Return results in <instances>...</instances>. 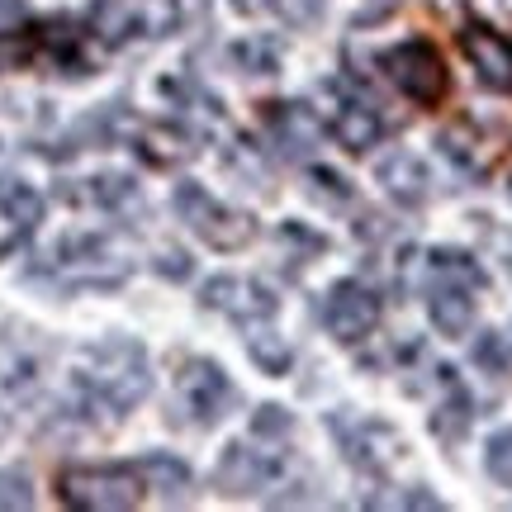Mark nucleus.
<instances>
[{
    "label": "nucleus",
    "mask_w": 512,
    "mask_h": 512,
    "mask_svg": "<svg viewBox=\"0 0 512 512\" xmlns=\"http://www.w3.org/2000/svg\"><path fill=\"white\" fill-rule=\"evenodd\" d=\"M81 389L91 408L119 418L147 394V356L133 342H95L81 351Z\"/></svg>",
    "instance_id": "obj_1"
},
{
    "label": "nucleus",
    "mask_w": 512,
    "mask_h": 512,
    "mask_svg": "<svg viewBox=\"0 0 512 512\" xmlns=\"http://www.w3.org/2000/svg\"><path fill=\"white\" fill-rule=\"evenodd\" d=\"M57 498L81 512H128L143 503V470L128 465H72L57 475Z\"/></svg>",
    "instance_id": "obj_2"
},
{
    "label": "nucleus",
    "mask_w": 512,
    "mask_h": 512,
    "mask_svg": "<svg viewBox=\"0 0 512 512\" xmlns=\"http://www.w3.org/2000/svg\"><path fill=\"white\" fill-rule=\"evenodd\" d=\"M171 209L181 214V223L195 233V238L209 242V247H219V252H238V247H247V242L256 238L252 214H242V209H233V204H219L204 185H195V181L176 185Z\"/></svg>",
    "instance_id": "obj_3"
},
{
    "label": "nucleus",
    "mask_w": 512,
    "mask_h": 512,
    "mask_svg": "<svg viewBox=\"0 0 512 512\" xmlns=\"http://www.w3.org/2000/svg\"><path fill=\"white\" fill-rule=\"evenodd\" d=\"M380 72L389 76V81H394V86H399L413 105H422V110L441 105V100H446V91H451L446 62H441V53L427 43V38L394 43V48L380 57Z\"/></svg>",
    "instance_id": "obj_4"
},
{
    "label": "nucleus",
    "mask_w": 512,
    "mask_h": 512,
    "mask_svg": "<svg viewBox=\"0 0 512 512\" xmlns=\"http://www.w3.org/2000/svg\"><path fill=\"white\" fill-rule=\"evenodd\" d=\"M176 399H181V413L200 427H214L223 422L233 408H238V384L228 380V370L219 361H204V356H190L176 375Z\"/></svg>",
    "instance_id": "obj_5"
},
{
    "label": "nucleus",
    "mask_w": 512,
    "mask_h": 512,
    "mask_svg": "<svg viewBox=\"0 0 512 512\" xmlns=\"http://www.w3.org/2000/svg\"><path fill=\"white\" fill-rule=\"evenodd\" d=\"M323 323L337 342H366L380 328V294L361 280H337L323 299Z\"/></svg>",
    "instance_id": "obj_6"
},
{
    "label": "nucleus",
    "mask_w": 512,
    "mask_h": 512,
    "mask_svg": "<svg viewBox=\"0 0 512 512\" xmlns=\"http://www.w3.org/2000/svg\"><path fill=\"white\" fill-rule=\"evenodd\" d=\"M204 309H219L228 313V318H238V323H271L275 309H280V299H275L261 280H252V275H219V280H209L200 290Z\"/></svg>",
    "instance_id": "obj_7"
},
{
    "label": "nucleus",
    "mask_w": 512,
    "mask_h": 512,
    "mask_svg": "<svg viewBox=\"0 0 512 512\" xmlns=\"http://www.w3.org/2000/svg\"><path fill=\"white\" fill-rule=\"evenodd\" d=\"M460 53L470 57L479 81L498 95H512V38L484 29V24H465L460 29Z\"/></svg>",
    "instance_id": "obj_8"
},
{
    "label": "nucleus",
    "mask_w": 512,
    "mask_h": 512,
    "mask_svg": "<svg viewBox=\"0 0 512 512\" xmlns=\"http://www.w3.org/2000/svg\"><path fill=\"white\" fill-rule=\"evenodd\" d=\"M375 176H380L384 195L403 209H418V204L432 200V171L422 162L418 152H389L380 166H375Z\"/></svg>",
    "instance_id": "obj_9"
},
{
    "label": "nucleus",
    "mask_w": 512,
    "mask_h": 512,
    "mask_svg": "<svg viewBox=\"0 0 512 512\" xmlns=\"http://www.w3.org/2000/svg\"><path fill=\"white\" fill-rule=\"evenodd\" d=\"M427 318L441 337H465L475 328V290L460 280H427Z\"/></svg>",
    "instance_id": "obj_10"
},
{
    "label": "nucleus",
    "mask_w": 512,
    "mask_h": 512,
    "mask_svg": "<svg viewBox=\"0 0 512 512\" xmlns=\"http://www.w3.org/2000/svg\"><path fill=\"white\" fill-rule=\"evenodd\" d=\"M275 475H280V465L271 456H261V451H247V446H228L219 460V470H214V484H219L223 494H256V489H271Z\"/></svg>",
    "instance_id": "obj_11"
},
{
    "label": "nucleus",
    "mask_w": 512,
    "mask_h": 512,
    "mask_svg": "<svg viewBox=\"0 0 512 512\" xmlns=\"http://www.w3.org/2000/svg\"><path fill=\"white\" fill-rule=\"evenodd\" d=\"M332 138L347 147V152H370L384 138V119L375 105L366 100H347L342 110L332 114Z\"/></svg>",
    "instance_id": "obj_12"
},
{
    "label": "nucleus",
    "mask_w": 512,
    "mask_h": 512,
    "mask_svg": "<svg viewBox=\"0 0 512 512\" xmlns=\"http://www.w3.org/2000/svg\"><path fill=\"white\" fill-rule=\"evenodd\" d=\"M266 124H271V138L285 157H304L318 143V119L309 114V105H271Z\"/></svg>",
    "instance_id": "obj_13"
},
{
    "label": "nucleus",
    "mask_w": 512,
    "mask_h": 512,
    "mask_svg": "<svg viewBox=\"0 0 512 512\" xmlns=\"http://www.w3.org/2000/svg\"><path fill=\"white\" fill-rule=\"evenodd\" d=\"M138 195V181L128 171H105V176H86V181L62 185L67 204H91V209H119Z\"/></svg>",
    "instance_id": "obj_14"
},
{
    "label": "nucleus",
    "mask_w": 512,
    "mask_h": 512,
    "mask_svg": "<svg viewBox=\"0 0 512 512\" xmlns=\"http://www.w3.org/2000/svg\"><path fill=\"white\" fill-rule=\"evenodd\" d=\"M138 157L152 166H176L185 157H195V143L181 124H143L138 128Z\"/></svg>",
    "instance_id": "obj_15"
},
{
    "label": "nucleus",
    "mask_w": 512,
    "mask_h": 512,
    "mask_svg": "<svg viewBox=\"0 0 512 512\" xmlns=\"http://www.w3.org/2000/svg\"><path fill=\"white\" fill-rule=\"evenodd\" d=\"M91 24H95V38H100V43L119 48V43H128V38H138L143 15H138V5H133V0H95Z\"/></svg>",
    "instance_id": "obj_16"
},
{
    "label": "nucleus",
    "mask_w": 512,
    "mask_h": 512,
    "mask_svg": "<svg viewBox=\"0 0 512 512\" xmlns=\"http://www.w3.org/2000/svg\"><path fill=\"white\" fill-rule=\"evenodd\" d=\"M470 422H475V413H470V394L446 375V399H441V408L432 413V432H437L446 446H456V441L470 432Z\"/></svg>",
    "instance_id": "obj_17"
},
{
    "label": "nucleus",
    "mask_w": 512,
    "mask_h": 512,
    "mask_svg": "<svg viewBox=\"0 0 512 512\" xmlns=\"http://www.w3.org/2000/svg\"><path fill=\"white\" fill-rule=\"evenodd\" d=\"M143 484L147 489H157L166 503H176V498H185V489H190V465H185L181 456L152 451V456L143 460Z\"/></svg>",
    "instance_id": "obj_18"
},
{
    "label": "nucleus",
    "mask_w": 512,
    "mask_h": 512,
    "mask_svg": "<svg viewBox=\"0 0 512 512\" xmlns=\"http://www.w3.org/2000/svg\"><path fill=\"white\" fill-rule=\"evenodd\" d=\"M0 214L15 228H34V223H43V195L19 176H0Z\"/></svg>",
    "instance_id": "obj_19"
},
{
    "label": "nucleus",
    "mask_w": 512,
    "mask_h": 512,
    "mask_svg": "<svg viewBox=\"0 0 512 512\" xmlns=\"http://www.w3.org/2000/svg\"><path fill=\"white\" fill-rule=\"evenodd\" d=\"M342 432V427H337ZM394 432L389 427H380V422H370V427H356V432H342V446H347V460L356 465V470H384V456L389 451H380V441H389Z\"/></svg>",
    "instance_id": "obj_20"
},
{
    "label": "nucleus",
    "mask_w": 512,
    "mask_h": 512,
    "mask_svg": "<svg viewBox=\"0 0 512 512\" xmlns=\"http://www.w3.org/2000/svg\"><path fill=\"white\" fill-rule=\"evenodd\" d=\"M427 280H460V285L479 290V285H484V271L475 266V256L437 247V252H427Z\"/></svg>",
    "instance_id": "obj_21"
},
{
    "label": "nucleus",
    "mask_w": 512,
    "mask_h": 512,
    "mask_svg": "<svg viewBox=\"0 0 512 512\" xmlns=\"http://www.w3.org/2000/svg\"><path fill=\"white\" fill-rule=\"evenodd\" d=\"M247 356H252L266 375H285V370L294 366L290 342H285V337H275V332H266V328H261V332L252 328V337H247Z\"/></svg>",
    "instance_id": "obj_22"
},
{
    "label": "nucleus",
    "mask_w": 512,
    "mask_h": 512,
    "mask_svg": "<svg viewBox=\"0 0 512 512\" xmlns=\"http://www.w3.org/2000/svg\"><path fill=\"white\" fill-rule=\"evenodd\" d=\"M233 62H238L247 76H275L280 72V53H275L271 38H247L233 48Z\"/></svg>",
    "instance_id": "obj_23"
},
{
    "label": "nucleus",
    "mask_w": 512,
    "mask_h": 512,
    "mask_svg": "<svg viewBox=\"0 0 512 512\" xmlns=\"http://www.w3.org/2000/svg\"><path fill=\"white\" fill-rule=\"evenodd\" d=\"M309 195L328 209H347L351 204V185L347 176H337L332 166H309Z\"/></svg>",
    "instance_id": "obj_24"
},
{
    "label": "nucleus",
    "mask_w": 512,
    "mask_h": 512,
    "mask_svg": "<svg viewBox=\"0 0 512 512\" xmlns=\"http://www.w3.org/2000/svg\"><path fill=\"white\" fill-rule=\"evenodd\" d=\"M484 470H489V479H498V484H512V427H503V432L489 437V446H484Z\"/></svg>",
    "instance_id": "obj_25"
},
{
    "label": "nucleus",
    "mask_w": 512,
    "mask_h": 512,
    "mask_svg": "<svg viewBox=\"0 0 512 512\" xmlns=\"http://www.w3.org/2000/svg\"><path fill=\"white\" fill-rule=\"evenodd\" d=\"M34 503V484L24 470H0V508L5 512H19Z\"/></svg>",
    "instance_id": "obj_26"
},
{
    "label": "nucleus",
    "mask_w": 512,
    "mask_h": 512,
    "mask_svg": "<svg viewBox=\"0 0 512 512\" xmlns=\"http://www.w3.org/2000/svg\"><path fill=\"white\" fill-rule=\"evenodd\" d=\"M475 366L479 370H489V375H508V347H503V337L498 332H484L475 342Z\"/></svg>",
    "instance_id": "obj_27"
},
{
    "label": "nucleus",
    "mask_w": 512,
    "mask_h": 512,
    "mask_svg": "<svg viewBox=\"0 0 512 512\" xmlns=\"http://www.w3.org/2000/svg\"><path fill=\"white\" fill-rule=\"evenodd\" d=\"M290 427L294 418L280 408V403H266V408H256V418H252V432L256 437H290Z\"/></svg>",
    "instance_id": "obj_28"
},
{
    "label": "nucleus",
    "mask_w": 512,
    "mask_h": 512,
    "mask_svg": "<svg viewBox=\"0 0 512 512\" xmlns=\"http://www.w3.org/2000/svg\"><path fill=\"white\" fill-rule=\"evenodd\" d=\"M209 15V0H171V19H176V24H200V19Z\"/></svg>",
    "instance_id": "obj_29"
},
{
    "label": "nucleus",
    "mask_w": 512,
    "mask_h": 512,
    "mask_svg": "<svg viewBox=\"0 0 512 512\" xmlns=\"http://www.w3.org/2000/svg\"><path fill=\"white\" fill-rule=\"evenodd\" d=\"M24 19V0H0V34H10Z\"/></svg>",
    "instance_id": "obj_30"
},
{
    "label": "nucleus",
    "mask_w": 512,
    "mask_h": 512,
    "mask_svg": "<svg viewBox=\"0 0 512 512\" xmlns=\"http://www.w3.org/2000/svg\"><path fill=\"white\" fill-rule=\"evenodd\" d=\"M157 271H162V275H181V280H185V275H190V256H185V252H181V256H176V252H166Z\"/></svg>",
    "instance_id": "obj_31"
},
{
    "label": "nucleus",
    "mask_w": 512,
    "mask_h": 512,
    "mask_svg": "<svg viewBox=\"0 0 512 512\" xmlns=\"http://www.w3.org/2000/svg\"><path fill=\"white\" fill-rule=\"evenodd\" d=\"M233 5H238L242 15H256V10H275L280 0H233Z\"/></svg>",
    "instance_id": "obj_32"
},
{
    "label": "nucleus",
    "mask_w": 512,
    "mask_h": 512,
    "mask_svg": "<svg viewBox=\"0 0 512 512\" xmlns=\"http://www.w3.org/2000/svg\"><path fill=\"white\" fill-rule=\"evenodd\" d=\"M10 437V413H0V441Z\"/></svg>",
    "instance_id": "obj_33"
}]
</instances>
